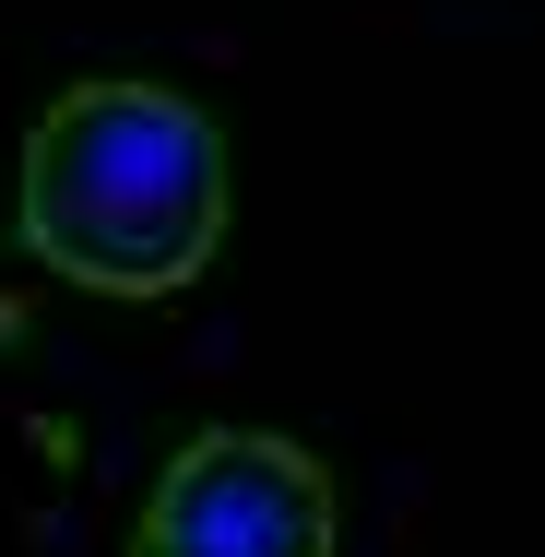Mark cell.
Here are the masks:
<instances>
[{"label":"cell","instance_id":"6da1fadb","mask_svg":"<svg viewBox=\"0 0 545 557\" xmlns=\"http://www.w3.org/2000/svg\"><path fill=\"white\" fill-rule=\"evenodd\" d=\"M12 202L36 261L108 297H166L225 237V131L166 72H84L24 119Z\"/></svg>","mask_w":545,"mask_h":557},{"label":"cell","instance_id":"7a4b0ae2","mask_svg":"<svg viewBox=\"0 0 545 557\" xmlns=\"http://www.w3.org/2000/svg\"><path fill=\"white\" fill-rule=\"evenodd\" d=\"M344 498L332 462L297 450L285 428H190L154 462L131 557H332Z\"/></svg>","mask_w":545,"mask_h":557}]
</instances>
